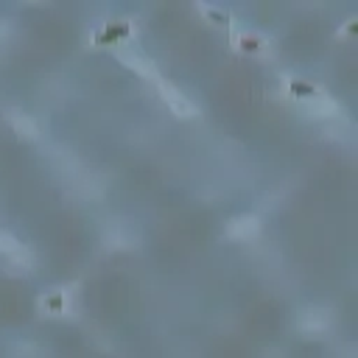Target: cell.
I'll list each match as a JSON object with an SVG mask.
<instances>
[{"label":"cell","instance_id":"cell-6","mask_svg":"<svg viewBox=\"0 0 358 358\" xmlns=\"http://www.w3.org/2000/svg\"><path fill=\"white\" fill-rule=\"evenodd\" d=\"M106 238H109V241H112L117 249H129V246L137 241V235H134L131 229H126L123 224H112V227L106 229Z\"/></svg>","mask_w":358,"mask_h":358},{"label":"cell","instance_id":"cell-2","mask_svg":"<svg viewBox=\"0 0 358 358\" xmlns=\"http://www.w3.org/2000/svg\"><path fill=\"white\" fill-rule=\"evenodd\" d=\"M327 327H330V313L324 308H305L296 316V330L305 333V336H319Z\"/></svg>","mask_w":358,"mask_h":358},{"label":"cell","instance_id":"cell-1","mask_svg":"<svg viewBox=\"0 0 358 358\" xmlns=\"http://www.w3.org/2000/svg\"><path fill=\"white\" fill-rule=\"evenodd\" d=\"M157 87H159L162 101L168 103V109H171L176 117H193V115H196V106L187 101V95H185L182 90H176L173 84H168V81H162V78H157Z\"/></svg>","mask_w":358,"mask_h":358},{"label":"cell","instance_id":"cell-7","mask_svg":"<svg viewBox=\"0 0 358 358\" xmlns=\"http://www.w3.org/2000/svg\"><path fill=\"white\" fill-rule=\"evenodd\" d=\"M308 109H310L313 117H330V115L338 112V103H336L333 98H327V95H316V98L308 103Z\"/></svg>","mask_w":358,"mask_h":358},{"label":"cell","instance_id":"cell-3","mask_svg":"<svg viewBox=\"0 0 358 358\" xmlns=\"http://www.w3.org/2000/svg\"><path fill=\"white\" fill-rule=\"evenodd\" d=\"M224 232L229 241H255L260 235V218L257 215H235Z\"/></svg>","mask_w":358,"mask_h":358},{"label":"cell","instance_id":"cell-5","mask_svg":"<svg viewBox=\"0 0 358 358\" xmlns=\"http://www.w3.org/2000/svg\"><path fill=\"white\" fill-rule=\"evenodd\" d=\"M8 123H11V129L20 134V137H28V140H34L36 134H39V126H36V120L28 115V112H8Z\"/></svg>","mask_w":358,"mask_h":358},{"label":"cell","instance_id":"cell-4","mask_svg":"<svg viewBox=\"0 0 358 358\" xmlns=\"http://www.w3.org/2000/svg\"><path fill=\"white\" fill-rule=\"evenodd\" d=\"M117 59L129 67V70H134L137 76H143V78H151V81H157L159 76H157V70H154V64L145 59V56H140L134 48H117Z\"/></svg>","mask_w":358,"mask_h":358},{"label":"cell","instance_id":"cell-8","mask_svg":"<svg viewBox=\"0 0 358 358\" xmlns=\"http://www.w3.org/2000/svg\"><path fill=\"white\" fill-rule=\"evenodd\" d=\"M20 249H22V243H20V241H17L11 232H3V229H0V255L14 257Z\"/></svg>","mask_w":358,"mask_h":358}]
</instances>
